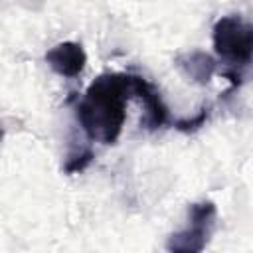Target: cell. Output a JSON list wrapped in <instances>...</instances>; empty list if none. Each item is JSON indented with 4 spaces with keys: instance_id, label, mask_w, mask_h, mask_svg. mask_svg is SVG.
I'll return each mask as SVG.
<instances>
[{
    "instance_id": "obj_1",
    "label": "cell",
    "mask_w": 253,
    "mask_h": 253,
    "mask_svg": "<svg viewBox=\"0 0 253 253\" xmlns=\"http://www.w3.org/2000/svg\"><path fill=\"white\" fill-rule=\"evenodd\" d=\"M130 99V73L99 75L75 107V117L85 136L103 144H115L125 126Z\"/></svg>"
},
{
    "instance_id": "obj_2",
    "label": "cell",
    "mask_w": 253,
    "mask_h": 253,
    "mask_svg": "<svg viewBox=\"0 0 253 253\" xmlns=\"http://www.w3.org/2000/svg\"><path fill=\"white\" fill-rule=\"evenodd\" d=\"M213 51L225 63L223 77L229 79L231 89L243 83V71L253 63V22L239 14L221 16L211 30Z\"/></svg>"
},
{
    "instance_id": "obj_3",
    "label": "cell",
    "mask_w": 253,
    "mask_h": 253,
    "mask_svg": "<svg viewBox=\"0 0 253 253\" xmlns=\"http://www.w3.org/2000/svg\"><path fill=\"white\" fill-rule=\"evenodd\" d=\"M215 219H217V210L213 202L202 200V202L190 204L186 225L168 237L166 249L176 253L204 251L215 229Z\"/></svg>"
},
{
    "instance_id": "obj_4",
    "label": "cell",
    "mask_w": 253,
    "mask_h": 253,
    "mask_svg": "<svg viewBox=\"0 0 253 253\" xmlns=\"http://www.w3.org/2000/svg\"><path fill=\"white\" fill-rule=\"evenodd\" d=\"M130 85H132V97H136L144 107L142 125L148 130L162 128L168 123V107L164 105L160 91L146 77L134 73H130Z\"/></svg>"
},
{
    "instance_id": "obj_5",
    "label": "cell",
    "mask_w": 253,
    "mask_h": 253,
    "mask_svg": "<svg viewBox=\"0 0 253 253\" xmlns=\"http://www.w3.org/2000/svg\"><path fill=\"white\" fill-rule=\"evenodd\" d=\"M45 63L61 77H77L87 63V53L77 42H61L47 49Z\"/></svg>"
},
{
    "instance_id": "obj_6",
    "label": "cell",
    "mask_w": 253,
    "mask_h": 253,
    "mask_svg": "<svg viewBox=\"0 0 253 253\" xmlns=\"http://www.w3.org/2000/svg\"><path fill=\"white\" fill-rule=\"evenodd\" d=\"M176 67L190 81L198 85H208L215 73V59L202 49H192L176 55Z\"/></svg>"
},
{
    "instance_id": "obj_7",
    "label": "cell",
    "mask_w": 253,
    "mask_h": 253,
    "mask_svg": "<svg viewBox=\"0 0 253 253\" xmlns=\"http://www.w3.org/2000/svg\"><path fill=\"white\" fill-rule=\"evenodd\" d=\"M95 154L89 146H81V148H73L69 150L67 158H65V164H63V172L65 174H77V172H83L91 162H93Z\"/></svg>"
},
{
    "instance_id": "obj_8",
    "label": "cell",
    "mask_w": 253,
    "mask_h": 253,
    "mask_svg": "<svg viewBox=\"0 0 253 253\" xmlns=\"http://www.w3.org/2000/svg\"><path fill=\"white\" fill-rule=\"evenodd\" d=\"M210 115H211V105H204L196 115L174 121V126H176L178 130H182V132H194V130L202 128V126L208 123Z\"/></svg>"
}]
</instances>
